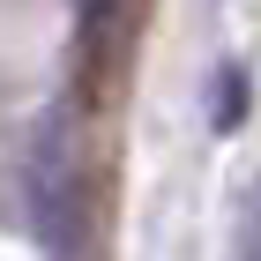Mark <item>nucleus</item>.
I'll list each match as a JSON object with an SVG mask.
<instances>
[{
    "label": "nucleus",
    "mask_w": 261,
    "mask_h": 261,
    "mask_svg": "<svg viewBox=\"0 0 261 261\" xmlns=\"http://www.w3.org/2000/svg\"><path fill=\"white\" fill-rule=\"evenodd\" d=\"M142 30H149V0H82L75 53H82V105H90V112H105V105L127 90V67H135Z\"/></svg>",
    "instance_id": "obj_1"
},
{
    "label": "nucleus",
    "mask_w": 261,
    "mask_h": 261,
    "mask_svg": "<svg viewBox=\"0 0 261 261\" xmlns=\"http://www.w3.org/2000/svg\"><path fill=\"white\" fill-rule=\"evenodd\" d=\"M246 120H254V67L224 53L209 67V135H239Z\"/></svg>",
    "instance_id": "obj_2"
},
{
    "label": "nucleus",
    "mask_w": 261,
    "mask_h": 261,
    "mask_svg": "<svg viewBox=\"0 0 261 261\" xmlns=\"http://www.w3.org/2000/svg\"><path fill=\"white\" fill-rule=\"evenodd\" d=\"M239 261H261V172L239 194Z\"/></svg>",
    "instance_id": "obj_3"
}]
</instances>
